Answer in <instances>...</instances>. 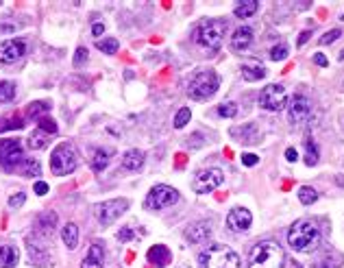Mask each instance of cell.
Here are the masks:
<instances>
[{
	"mask_svg": "<svg viewBox=\"0 0 344 268\" xmlns=\"http://www.w3.org/2000/svg\"><path fill=\"white\" fill-rule=\"evenodd\" d=\"M102 264H105V249L100 242H94L90 246L87 257L81 262V268H102Z\"/></svg>",
	"mask_w": 344,
	"mask_h": 268,
	"instance_id": "obj_19",
	"label": "cell"
},
{
	"mask_svg": "<svg viewBox=\"0 0 344 268\" xmlns=\"http://www.w3.org/2000/svg\"><path fill=\"white\" fill-rule=\"evenodd\" d=\"M285 253L277 240H261L248 251V268H283Z\"/></svg>",
	"mask_w": 344,
	"mask_h": 268,
	"instance_id": "obj_1",
	"label": "cell"
},
{
	"mask_svg": "<svg viewBox=\"0 0 344 268\" xmlns=\"http://www.w3.org/2000/svg\"><path fill=\"white\" fill-rule=\"evenodd\" d=\"M187 146H192V148L203 146V133H194L192 137H187Z\"/></svg>",
	"mask_w": 344,
	"mask_h": 268,
	"instance_id": "obj_43",
	"label": "cell"
},
{
	"mask_svg": "<svg viewBox=\"0 0 344 268\" xmlns=\"http://www.w3.org/2000/svg\"><path fill=\"white\" fill-rule=\"evenodd\" d=\"M224 181V172L220 168H203L192 179V190L196 194H209Z\"/></svg>",
	"mask_w": 344,
	"mask_h": 268,
	"instance_id": "obj_8",
	"label": "cell"
},
{
	"mask_svg": "<svg viewBox=\"0 0 344 268\" xmlns=\"http://www.w3.org/2000/svg\"><path fill=\"white\" fill-rule=\"evenodd\" d=\"M109 157H111V150H107V148L94 150V157H92V170H94V172H102V170L107 168V164H109Z\"/></svg>",
	"mask_w": 344,
	"mask_h": 268,
	"instance_id": "obj_26",
	"label": "cell"
},
{
	"mask_svg": "<svg viewBox=\"0 0 344 268\" xmlns=\"http://www.w3.org/2000/svg\"><path fill=\"white\" fill-rule=\"evenodd\" d=\"M307 40H310V31H303V33H301V37H298V46H303Z\"/></svg>",
	"mask_w": 344,
	"mask_h": 268,
	"instance_id": "obj_49",
	"label": "cell"
},
{
	"mask_svg": "<svg viewBox=\"0 0 344 268\" xmlns=\"http://www.w3.org/2000/svg\"><path fill=\"white\" fill-rule=\"evenodd\" d=\"M288 244L298 253H314L320 246V229L312 220H296L288 231Z\"/></svg>",
	"mask_w": 344,
	"mask_h": 268,
	"instance_id": "obj_2",
	"label": "cell"
},
{
	"mask_svg": "<svg viewBox=\"0 0 344 268\" xmlns=\"http://www.w3.org/2000/svg\"><path fill=\"white\" fill-rule=\"evenodd\" d=\"M257 9H259V3H257V0H246V3H240L236 9H233V16L246 20V18L255 16V13H257Z\"/></svg>",
	"mask_w": 344,
	"mask_h": 268,
	"instance_id": "obj_24",
	"label": "cell"
},
{
	"mask_svg": "<svg viewBox=\"0 0 344 268\" xmlns=\"http://www.w3.org/2000/svg\"><path fill=\"white\" fill-rule=\"evenodd\" d=\"M37 129L40 131H44V133H50V135H55L59 129H57V122L53 120V118H48V116H42V118H37Z\"/></svg>",
	"mask_w": 344,
	"mask_h": 268,
	"instance_id": "obj_34",
	"label": "cell"
},
{
	"mask_svg": "<svg viewBox=\"0 0 344 268\" xmlns=\"http://www.w3.org/2000/svg\"><path fill=\"white\" fill-rule=\"evenodd\" d=\"M96 48L102 50L105 55H116L118 53V48H120V42L116 37H102V40L96 42Z\"/></svg>",
	"mask_w": 344,
	"mask_h": 268,
	"instance_id": "obj_31",
	"label": "cell"
},
{
	"mask_svg": "<svg viewBox=\"0 0 344 268\" xmlns=\"http://www.w3.org/2000/svg\"><path fill=\"white\" fill-rule=\"evenodd\" d=\"M133 229H131V227H124V229H120L118 231V240L120 242H129V240H133Z\"/></svg>",
	"mask_w": 344,
	"mask_h": 268,
	"instance_id": "obj_42",
	"label": "cell"
},
{
	"mask_svg": "<svg viewBox=\"0 0 344 268\" xmlns=\"http://www.w3.org/2000/svg\"><path fill=\"white\" fill-rule=\"evenodd\" d=\"M144 159H146V155L142 153V150L131 148V150H127V153L122 155V168L135 172V170H140L144 166Z\"/></svg>",
	"mask_w": 344,
	"mask_h": 268,
	"instance_id": "obj_20",
	"label": "cell"
},
{
	"mask_svg": "<svg viewBox=\"0 0 344 268\" xmlns=\"http://www.w3.org/2000/svg\"><path fill=\"white\" fill-rule=\"evenodd\" d=\"M92 33H94V35H102V33H105V24H100V22L94 24V26H92Z\"/></svg>",
	"mask_w": 344,
	"mask_h": 268,
	"instance_id": "obj_48",
	"label": "cell"
},
{
	"mask_svg": "<svg viewBox=\"0 0 344 268\" xmlns=\"http://www.w3.org/2000/svg\"><path fill=\"white\" fill-rule=\"evenodd\" d=\"M179 201V192L174 190L170 185H155L152 190L146 194V207L148 209H166L174 205V203Z\"/></svg>",
	"mask_w": 344,
	"mask_h": 268,
	"instance_id": "obj_11",
	"label": "cell"
},
{
	"mask_svg": "<svg viewBox=\"0 0 344 268\" xmlns=\"http://www.w3.org/2000/svg\"><path fill=\"white\" fill-rule=\"evenodd\" d=\"M340 59H342V61H344V50H342V53H340Z\"/></svg>",
	"mask_w": 344,
	"mask_h": 268,
	"instance_id": "obj_50",
	"label": "cell"
},
{
	"mask_svg": "<svg viewBox=\"0 0 344 268\" xmlns=\"http://www.w3.org/2000/svg\"><path fill=\"white\" fill-rule=\"evenodd\" d=\"M96 216L102 227H109V224H113L116 220L120 218V216L129 209V201L127 199H111V201H102L98 203L96 207Z\"/></svg>",
	"mask_w": 344,
	"mask_h": 268,
	"instance_id": "obj_9",
	"label": "cell"
},
{
	"mask_svg": "<svg viewBox=\"0 0 344 268\" xmlns=\"http://www.w3.org/2000/svg\"><path fill=\"white\" fill-rule=\"evenodd\" d=\"M285 159H288V162H296L298 159V153H296V148H285Z\"/></svg>",
	"mask_w": 344,
	"mask_h": 268,
	"instance_id": "obj_47",
	"label": "cell"
},
{
	"mask_svg": "<svg viewBox=\"0 0 344 268\" xmlns=\"http://www.w3.org/2000/svg\"><path fill=\"white\" fill-rule=\"evenodd\" d=\"M314 63H316V66H320V68H325V66H329V59H327L323 53H316V55H314Z\"/></svg>",
	"mask_w": 344,
	"mask_h": 268,
	"instance_id": "obj_45",
	"label": "cell"
},
{
	"mask_svg": "<svg viewBox=\"0 0 344 268\" xmlns=\"http://www.w3.org/2000/svg\"><path fill=\"white\" fill-rule=\"evenodd\" d=\"M87 61V48H77V53H74V68H81L83 63Z\"/></svg>",
	"mask_w": 344,
	"mask_h": 268,
	"instance_id": "obj_41",
	"label": "cell"
},
{
	"mask_svg": "<svg viewBox=\"0 0 344 268\" xmlns=\"http://www.w3.org/2000/svg\"><path fill=\"white\" fill-rule=\"evenodd\" d=\"M251 44H253V28L251 26H240L231 37V48L236 50V53H242V50H246Z\"/></svg>",
	"mask_w": 344,
	"mask_h": 268,
	"instance_id": "obj_17",
	"label": "cell"
},
{
	"mask_svg": "<svg viewBox=\"0 0 344 268\" xmlns=\"http://www.w3.org/2000/svg\"><path fill=\"white\" fill-rule=\"evenodd\" d=\"M218 113H220L222 118H236L238 116V105L231 103V100L229 103H222L220 107H218Z\"/></svg>",
	"mask_w": 344,
	"mask_h": 268,
	"instance_id": "obj_37",
	"label": "cell"
},
{
	"mask_svg": "<svg viewBox=\"0 0 344 268\" xmlns=\"http://www.w3.org/2000/svg\"><path fill=\"white\" fill-rule=\"evenodd\" d=\"M257 162H259V157H257V155H253V153L242 155V164H244V166H255Z\"/></svg>",
	"mask_w": 344,
	"mask_h": 268,
	"instance_id": "obj_44",
	"label": "cell"
},
{
	"mask_svg": "<svg viewBox=\"0 0 344 268\" xmlns=\"http://www.w3.org/2000/svg\"><path fill=\"white\" fill-rule=\"evenodd\" d=\"M226 35V22L224 20H207L194 31V42L201 48L207 50H218L224 42Z\"/></svg>",
	"mask_w": 344,
	"mask_h": 268,
	"instance_id": "obj_5",
	"label": "cell"
},
{
	"mask_svg": "<svg viewBox=\"0 0 344 268\" xmlns=\"http://www.w3.org/2000/svg\"><path fill=\"white\" fill-rule=\"evenodd\" d=\"M288 53H290V48L285 44H277L273 50H270V59L273 61H283L285 57H288Z\"/></svg>",
	"mask_w": 344,
	"mask_h": 268,
	"instance_id": "obj_38",
	"label": "cell"
},
{
	"mask_svg": "<svg viewBox=\"0 0 344 268\" xmlns=\"http://www.w3.org/2000/svg\"><path fill=\"white\" fill-rule=\"evenodd\" d=\"M24 201H26V194H24V192H18V194H13V197L9 199V207H11V209H18V207L24 205Z\"/></svg>",
	"mask_w": 344,
	"mask_h": 268,
	"instance_id": "obj_40",
	"label": "cell"
},
{
	"mask_svg": "<svg viewBox=\"0 0 344 268\" xmlns=\"http://www.w3.org/2000/svg\"><path fill=\"white\" fill-rule=\"evenodd\" d=\"M288 105V92L283 85H266L259 94V107L266 111H281Z\"/></svg>",
	"mask_w": 344,
	"mask_h": 268,
	"instance_id": "obj_10",
	"label": "cell"
},
{
	"mask_svg": "<svg viewBox=\"0 0 344 268\" xmlns=\"http://www.w3.org/2000/svg\"><path fill=\"white\" fill-rule=\"evenodd\" d=\"M79 168V153L70 142H61L53 153H50V170L55 177L70 175Z\"/></svg>",
	"mask_w": 344,
	"mask_h": 268,
	"instance_id": "obj_6",
	"label": "cell"
},
{
	"mask_svg": "<svg viewBox=\"0 0 344 268\" xmlns=\"http://www.w3.org/2000/svg\"><path fill=\"white\" fill-rule=\"evenodd\" d=\"M342 35V31L340 28H333V31H329V33H325L323 37H320V46H327V44H333L335 40H338Z\"/></svg>",
	"mask_w": 344,
	"mask_h": 268,
	"instance_id": "obj_39",
	"label": "cell"
},
{
	"mask_svg": "<svg viewBox=\"0 0 344 268\" xmlns=\"http://www.w3.org/2000/svg\"><path fill=\"white\" fill-rule=\"evenodd\" d=\"M342 20H344V13H342Z\"/></svg>",
	"mask_w": 344,
	"mask_h": 268,
	"instance_id": "obj_52",
	"label": "cell"
},
{
	"mask_svg": "<svg viewBox=\"0 0 344 268\" xmlns=\"http://www.w3.org/2000/svg\"><path fill=\"white\" fill-rule=\"evenodd\" d=\"M24 148H22V140H13V137H5V140H0V166H3L5 170H18L20 164L24 162Z\"/></svg>",
	"mask_w": 344,
	"mask_h": 268,
	"instance_id": "obj_7",
	"label": "cell"
},
{
	"mask_svg": "<svg viewBox=\"0 0 344 268\" xmlns=\"http://www.w3.org/2000/svg\"><path fill=\"white\" fill-rule=\"evenodd\" d=\"M18 259H20V253L16 246H11V244L0 246V268H13L18 264Z\"/></svg>",
	"mask_w": 344,
	"mask_h": 268,
	"instance_id": "obj_22",
	"label": "cell"
},
{
	"mask_svg": "<svg viewBox=\"0 0 344 268\" xmlns=\"http://www.w3.org/2000/svg\"><path fill=\"white\" fill-rule=\"evenodd\" d=\"M26 55L24 40H5L0 42V63H16Z\"/></svg>",
	"mask_w": 344,
	"mask_h": 268,
	"instance_id": "obj_13",
	"label": "cell"
},
{
	"mask_svg": "<svg viewBox=\"0 0 344 268\" xmlns=\"http://www.w3.org/2000/svg\"><path fill=\"white\" fill-rule=\"evenodd\" d=\"M46 142H48V135L44 133V131H33L31 135H28V148L31 150H42V148H46Z\"/></svg>",
	"mask_w": 344,
	"mask_h": 268,
	"instance_id": "obj_30",
	"label": "cell"
},
{
	"mask_svg": "<svg viewBox=\"0 0 344 268\" xmlns=\"http://www.w3.org/2000/svg\"><path fill=\"white\" fill-rule=\"evenodd\" d=\"M16 98V85L11 81H0V103H11Z\"/></svg>",
	"mask_w": 344,
	"mask_h": 268,
	"instance_id": "obj_32",
	"label": "cell"
},
{
	"mask_svg": "<svg viewBox=\"0 0 344 268\" xmlns=\"http://www.w3.org/2000/svg\"><path fill=\"white\" fill-rule=\"evenodd\" d=\"M61 238H63V244L68 246V249H77L79 246V227L74 222H68L61 231Z\"/></svg>",
	"mask_w": 344,
	"mask_h": 268,
	"instance_id": "obj_25",
	"label": "cell"
},
{
	"mask_svg": "<svg viewBox=\"0 0 344 268\" xmlns=\"http://www.w3.org/2000/svg\"><path fill=\"white\" fill-rule=\"evenodd\" d=\"M268 72H266V68L263 66H242V79L244 81H248V83H253V81H259V79H263Z\"/></svg>",
	"mask_w": 344,
	"mask_h": 268,
	"instance_id": "obj_27",
	"label": "cell"
},
{
	"mask_svg": "<svg viewBox=\"0 0 344 268\" xmlns=\"http://www.w3.org/2000/svg\"><path fill=\"white\" fill-rule=\"evenodd\" d=\"M342 266V255L329 249V253H325L323 257H318L316 262L312 264V268H340Z\"/></svg>",
	"mask_w": 344,
	"mask_h": 268,
	"instance_id": "obj_23",
	"label": "cell"
},
{
	"mask_svg": "<svg viewBox=\"0 0 344 268\" xmlns=\"http://www.w3.org/2000/svg\"><path fill=\"white\" fill-rule=\"evenodd\" d=\"M251 222H253V214L248 212L246 207H233L229 216H226V227H229L233 234H244V231H248Z\"/></svg>",
	"mask_w": 344,
	"mask_h": 268,
	"instance_id": "obj_14",
	"label": "cell"
},
{
	"mask_svg": "<svg viewBox=\"0 0 344 268\" xmlns=\"http://www.w3.org/2000/svg\"><path fill=\"white\" fill-rule=\"evenodd\" d=\"M240 255L224 244H211L199 255L201 268H240Z\"/></svg>",
	"mask_w": 344,
	"mask_h": 268,
	"instance_id": "obj_3",
	"label": "cell"
},
{
	"mask_svg": "<svg viewBox=\"0 0 344 268\" xmlns=\"http://www.w3.org/2000/svg\"><path fill=\"white\" fill-rule=\"evenodd\" d=\"M298 201H301L303 205H312V203L318 201V194H316V190H314V187L303 185L301 190H298Z\"/></svg>",
	"mask_w": 344,
	"mask_h": 268,
	"instance_id": "obj_33",
	"label": "cell"
},
{
	"mask_svg": "<svg viewBox=\"0 0 344 268\" xmlns=\"http://www.w3.org/2000/svg\"><path fill=\"white\" fill-rule=\"evenodd\" d=\"M46 192H48V183H44V181H37V183H35V194L44 197Z\"/></svg>",
	"mask_w": 344,
	"mask_h": 268,
	"instance_id": "obj_46",
	"label": "cell"
},
{
	"mask_svg": "<svg viewBox=\"0 0 344 268\" xmlns=\"http://www.w3.org/2000/svg\"><path fill=\"white\" fill-rule=\"evenodd\" d=\"M342 127H344V118H342Z\"/></svg>",
	"mask_w": 344,
	"mask_h": 268,
	"instance_id": "obj_51",
	"label": "cell"
},
{
	"mask_svg": "<svg viewBox=\"0 0 344 268\" xmlns=\"http://www.w3.org/2000/svg\"><path fill=\"white\" fill-rule=\"evenodd\" d=\"M18 172H20V175H24V177H40L42 175L40 162H37V159H24V162L20 164Z\"/></svg>",
	"mask_w": 344,
	"mask_h": 268,
	"instance_id": "obj_28",
	"label": "cell"
},
{
	"mask_svg": "<svg viewBox=\"0 0 344 268\" xmlns=\"http://www.w3.org/2000/svg\"><path fill=\"white\" fill-rule=\"evenodd\" d=\"M50 109V103H46V100H35V103L28 105V116H33V118H42V113H46Z\"/></svg>",
	"mask_w": 344,
	"mask_h": 268,
	"instance_id": "obj_35",
	"label": "cell"
},
{
	"mask_svg": "<svg viewBox=\"0 0 344 268\" xmlns=\"http://www.w3.org/2000/svg\"><path fill=\"white\" fill-rule=\"evenodd\" d=\"M303 146H305V164L307 166H316L318 164V148H316V144H314V140L310 135L305 137Z\"/></svg>",
	"mask_w": 344,
	"mask_h": 268,
	"instance_id": "obj_29",
	"label": "cell"
},
{
	"mask_svg": "<svg viewBox=\"0 0 344 268\" xmlns=\"http://www.w3.org/2000/svg\"><path fill=\"white\" fill-rule=\"evenodd\" d=\"M209 236H211V222H207V220L192 222V224L187 227V231H185V238H187L189 242H194V244L205 242Z\"/></svg>",
	"mask_w": 344,
	"mask_h": 268,
	"instance_id": "obj_15",
	"label": "cell"
},
{
	"mask_svg": "<svg viewBox=\"0 0 344 268\" xmlns=\"http://www.w3.org/2000/svg\"><path fill=\"white\" fill-rule=\"evenodd\" d=\"M220 88V76L216 70H199L187 83V94L192 100H207Z\"/></svg>",
	"mask_w": 344,
	"mask_h": 268,
	"instance_id": "obj_4",
	"label": "cell"
},
{
	"mask_svg": "<svg viewBox=\"0 0 344 268\" xmlns=\"http://www.w3.org/2000/svg\"><path fill=\"white\" fill-rule=\"evenodd\" d=\"M189 118H192V111H189V107H181V109L177 111V116H174V127L177 129H183L189 122Z\"/></svg>",
	"mask_w": 344,
	"mask_h": 268,
	"instance_id": "obj_36",
	"label": "cell"
},
{
	"mask_svg": "<svg viewBox=\"0 0 344 268\" xmlns=\"http://www.w3.org/2000/svg\"><path fill=\"white\" fill-rule=\"evenodd\" d=\"M28 255H31V262L37 266H48V251L44 244H37L28 238Z\"/></svg>",
	"mask_w": 344,
	"mask_h": 268,
	"instance_id": "obj_21",
	"label": "cell"
},
{
	"mask_svg": "<svg viewBox=\"0 0 344 268\" xmlns=\"http://www.w3.org/2000/svg\"><path fill=\"white\" fill-rule=\"evenodd\" d=\"M55 227H57V214L55 212H42L37 218H35V231L44 238L53 236Z\"/></svg>",
	"mask_w": 344,
	"mask_h": 268,
	"instance_id": "obj_16",
	"label": "cell"
},
{
	"mask_svg": "<svg viewBox=\"0 0 344 268\" xmlns=\"http://www.w3.org/2000/svg\"><path fill=\"white\" fill-rule=\"evenodd\" d=\"M146 257H148V262H150L152 266L164 268V266L170 264L172 253H170V249H168V246L157 244V246H152V249H148V253H146Z\"/></svg>",
	"mask_w": 344,
	"mask_h": 268,
	"instance_id": "obj_18",
	"label": "cell"
},
{
	"mask_svg": "<svg viewBox=\"0 0 344 268\" xmlns=\"http://www.w3.org/2000/svg\"><path fill=\"white\" fill-rule=\"evenodd\" d=\"M312 116V103L310 98L303 96V94H296L294 98L290 100V107H288V120L292 127H303L307 125Z\"/></svg>",
	"mask_w": 344,
	"mask_h": 268,
	"instance_id": "obj_12",
	"label": "cell"
}]
</instances>
